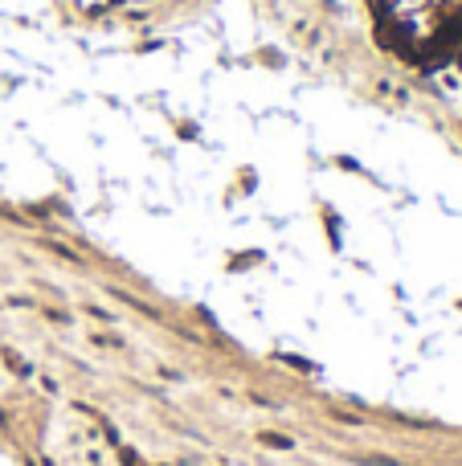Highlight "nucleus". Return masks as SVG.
Wrapping results in <instances>:
<instances>
[{
  "instance_id": "obj_1",
  "label": "nucleus",
  "mask_w": 462,
  "mask_h": 466,
  "mask_svg": "<svg viewBox=\"0 0 462 466\" xmlns=\"http://www.w3.org/2000/svg\"><path fill=\"white\" fill-rule=\"evenodd\" d=\"M385 54L417 70L462 62V0H365Z\"/></svg>"
}]
</instances>
